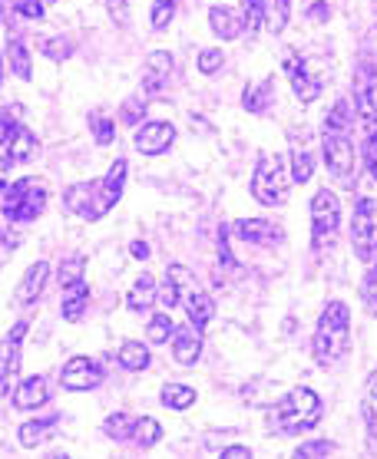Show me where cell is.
<instances>
[{"instance_id": "obj_1", "label": "cell", "mask_w": 377, "mask_h": 459, "mask_svg": "<svg viewBox=\"0 0 377 459\" xmlns=\"http://www.w3.org/2000/svg\"><path fill=\"white\" fill-rule=\"evenodd\" d=\"M123 186H126V159H116L103 178L80 182V186L66 188L63 205H66V212H74L76 219L100 221L116 202L123 199Z\"/></svg>"}, {"instance_id": "obj_2", "label": "cell", "mask_w": 377, "mask_h": 459, "mask_svg": "<svg viewBox=\"0 0 377 459\" xmlns=\"http://www.w3.org/2000/svg\"><path fill=\"white\" fill-rule=\"evenodd\" d=\"M347 347H351V311L345 301H331L314 327V360L321 367H331L347 354Z\"/></svg>"}, {"instance_id": "obj_3", "label": "cell", "mask_w": 377, "mask_h": 459, "mask_svg": "<svg viewBox=\"0 0 377 459\" xmlns=\"http://www.w3.org/2000/svg\"><path fill=\"white\" fill-rule=\"evenodd\" d=\"M325 417V407H321V397L308 390V386H294L288 397H282L268 413V423H272L275 433L282 437H294V433H304V429H314Z\"/></svg>"}, {"instance_id": "obj_4", "label": "cell", "mask_w": 377, "mask_h": 459, "mask_svg": "<svg viewBox=\"0 0 377 459\" xmlns=\"http://www.w3.org/2000/svg\"><path fill=\"white\" fill-rule=\"evenodd\" d=\"M288 159L282 152L275 156H262V162L255 166V176H251V195L262 205H282L288 199V186H292V176H288Z\"/></svg>"}, {"instance_id": "obj_5", "label": "cell", "mask_w": 377, "mask_h": 459, "mask_svg": "<svg viewBox=\"0 0 377 459\" xmlns=\"http://www.w3.org/2000/svg\"><path fill=\"white\" fill-rule=\"evenodd\" d=\"M47 209V188L37 178H21L4 192V215L11 221H33Z\"/></svg>"}, {"instance_id": "obj_6", "label": "cell", "mask_w": 377, "mask_h": 459, "mask_svg": "<svg viewBox=\"0 0 377 459\" xmlns=\"http://www.w3.org/2000/svg\"><path fill=\"white\" fill-rule=\"evenodd\" d=\"M351 248L357 261H374L377 255V195H361L351 219Z\"/></svg>"}, {"instance_id": "obj_7", "label": "cell", "mask_w": 377, "mask_h": 459, "mask_svg": "<svg viewBox=\"0 0 377 459\" xmlns=\"http://www.w3.org/2000/svg\"><path fill=\"white\" fill-rule=\"evenodd\" d=\"M169 274H172V281L179 284V294H182V304H186L188 321L196 324L199 331H202V327H209L212 314H215V304H212L209 294H206L199 284L192 281L188 268H182V264H172V268H169Z\"/></svg>"}, {"instance_id": "obj_8", "label": "cell", "mask_w": 377, "mask_h": 459, "mask_svg": "<svg viewBox=\"0 0 377 459\" xmlns=\"http://www.w3.org/2000/svg\"><path fill=\"white\" fill-rule=\"evenodd\" d=\"M321 146H325L328 172L335 178H341V182H351V176H355V143H351V129H325Z\"/></svg>"}, {"instance_id": "obj_9", "label": "cell", "mask_w": 377, "mask_h": 459, "mask_svg": "<svg viewBox=\"0 0 377 459\" xmlns=\"http://www.w3.org/2000/svg\"><path fill=\"white\" fill-rule=\"evenodd\" d=\"M338 221H341V202H338L335 192H314L311 199V241L314 248H321V241L331 238L338 231Z\"/></svg>"}, {"instance_id": "obj_10", "label": "cell", "mask_w": 377, "mask_h": 459, "mask_svg": "<svg viewBox=\"0 0 377 459\" xmlns=\"http://www.w3.org/2000/svg\"><path fill=\"white\" fill-rule=\"evenodd\" d=\"M285 74H288L294 96H298L302 103H314V100L321 96V90H325L321 76H314L311 66H308V60H304V56H298L294 50L285 53Z\"/></svg>"}, {"instance_id": "obj_11", "label": "cell", "mask_w": 377, "mask_h": 459, "mask_svg": "<svg viewBox=\"0 0 377 459\" xmlns=\"http://www.w3.org/2000/svg\"><path fill=\"white\" fill-rule=\"evenodd\" d=\"M355 103H357V113L367 119V126L377 123V66L371 60L357 63V70H355Z\"/></svg>"}, {"instance_id": "obj_12", "label": "cell", "mask_w": 377, "mask_h": 459, "mask_svg": "<svg viewBox=\"0 0 377 459\" xmlns=\"http://www.w3.org/2000/svg\"><path fill=\"white\" fill-rule=\"evenodd\" d=\"M60 384L66 386V390H93V386L103 384V370H100V364L90 360V357H70L66 367H63Z\"/></svg>"}, {"instance_id": "obj_13", "label": "cell", "mask_w": 377, "mask_h": 459, "mask_svg": "<svg viewBox=\"0 0 377 459\" xmlns=\"http://www.w3.org/2000/svg\"><path fill=\"white\" fill-rule=\"evenodd\" d=\"M172 139H176V126L172 123H143L133 136V146L143 156H159L172 146Z\"/></svg>"}, {"instance_id": "obj_14", "label": "cell", "mask_w": 377, "mask_h": 459, "mask_svg": "<svg viewBox=\"0 0 377 459\" xmlns=\"http://www.w3.org/2000/svg\"><path fill=\"white\" fill-rule=\"evenodd\" d=\"M232 231L241 241H249V245H278V241H285V231L275 221H265V219H241L235 221Z\"/></svg>"}, {"instance_id": "obj_15", "label": "cell", "mask_w": 377, "mask_h": 459, "mask_svg": "<svg viewBox=\"0 0 377 459\" xmlns=\"http://www.w3.org/2000/svg\"><path fill=\"white\" fill-rule=\"evenodd\" d=\"M169 76H172V56L166 50H156L153 56L146 60V70H143V96H156L162 86L169 83Z\"/></svg>"}, {"instance_id": "obj_16", "label": "cell", "mask_w": 377, "mask_h": 459, "mask_svg": "<svg viewBox=\"0 0 377 459\" xmlns=\"http://www.w3.org/2000/svg\"><path fill=\"white\" fill-rule=\"evenodd\" d=\"M172 357H176V364H182V367L196 364L202 357V337L196 324L176 327V334H172Z\"/></svg>"}, {"instance_id": "obj_17", "label": "cell", "mask_w": 377, "mask_h": 459, "mask_svg": "<svg viewBox=\"0 0 377 459\" xmlns=\"http://www.w3.org/2000/svg\"><path fill=\"white\" fill-rule=\"evenodd\" d=\"M47 278H50V264H47V261H37V264H31V268H27V274H23L21 288H17V304H21V307H31V304L40 298Z\"/></svg>"}, {"instance_id": "obj_18", "label": "cell", "mask_w": 377, "mask_h": 459, "mask_svg": "<svg viewBox=\"0 0 377 459\" xmlns=\"http://www.w3.org/2000/svg\"><path fill=\"white\" fill-rule=\"evenodd\" d=\"M47 380L43 377H27L21 386H17V394H13V407L17 410H37L47 403Z\"/></svg>"}, {"instance_id": "obj_19", "label": "cell", "mask_w": 377, "mask_h": 459, "mask_svg": "<svg viewBox=\"0 0 377 459\" xmlns=\"http://www.w3.org/2000/svg\"><path fill=\"white\" fill-rule=\"evenodd\" d=\"M23 337H27V321L13 324L11 334L0 341V380H4V377H11L13 364H17V354H21Z\"/></svg>"}, {"instance_id": "obj_20", "label": "cell", "mask_w": 377, "mask_h": 459, "mask_svg": "<svg viewBox=\"0 0 377 459\" xmlns=\"http://www.w3.org/2000/svg\"><path fill=\"white\" fill-rule=\"evenodd\" d=\"M33 152H37V136H33L27 126H21V129L4 143V159L13 162V166H17V162H27Z\"/></svg>"}, {"instance_id": "obj_21", "label": "cell", "mask_w": 377, "mask_h": 459, "mask_svg": "<svg viewBox=\"0 0 377 459\" xmlns=\"http://www.w3.org/2000/svg\"><path fill=\"white\" fill-rule=\"evenodd\" d=\"M86 301H90V288H86L83 281H76V284H70V288H63V304H60L63 317H66L70 324H76L80 317H83Z\"/></svg>"}, {"instance_id": "obj_22", "label": "cell", "mask_w": 377, "mask_h": 459, "mask_svg": "<svg viewBox=\"0 0 377 459\" xmlns=\"http://www.w3.org/2000/svg\"><path fill=\"white\" fill-rule=\"evenodd\" d=\"M209 23H212V30L219 33L222 40H235V37L241 33V27H245V21H239V17H235L229 7H222V4L209 11Z\"/></svg>"}, {"instance_id": "obj_23", "label": "cell", "mask_w": 377, "mask_h": 459, "mask_svg": "<svg viewBox=\"0 0 377 459\" xmlns=\"http://www.w3.org/2000/svg\"><path fill=\"white\" fill-rule=\"evenodd\" d=\"M153 301H159L156 281H153L149 274H143V278L133 284V291L126 294V304H129V311H146Z\"/></svg>"}, {"instance_id": "obj_24", "label": "cell", "mask_w": 377, "mask_h": 459, "mask_svg": "<svg viewBox=\"0 0 377 459\" xmlns=\"http://www.w3.org/2000/svg\"><path fill=\"white\" fill-rule=\"evenodd\" d=\"M60 423V417H47V420H31L21 427V443L23 446H40L43 439L53 437V427Z\"/></svg>"}, {"instance_id": "obj_25", "label": "cell", "mask_w": 377, "mask_h": 459, "mask_svg": "<svg viewBox=\"0 0 377 459\" xmlns=\"http://www.w3.org/2000/svg\"><path fill=\"white\" fill-rule=\"evenodd\" d=\"M116 357H119V364H123L126 370H146L149 367V351L143 344H136V341H126V344L116 351Z\"/></svg>"}, {"instance_id": "obj_26", "label": "cell", "mask_w": 377, "mask_h": 459, "mask_svg": "<svg viewBox=\"0 0 377 459\" xmlns=\"http://www.w3.org/2000/svg\"><path fill=\"white\" fill-rule=\"evenodd\" d=\"M268 103H272V80H265V83H259V86H249L245 96H241V106H245L249 113H265Z\"/></svg>"}, {"instance_id": "obj_27", "label": "cell", "mask_w": 377, "mask_h": 459, "mask_svg": "<svg viewBox=\"0 0 377 459\" xmlns=\"http://www.w3.org/2000/svg\"><path fill=\"white\" fill-rule=\"evenodd\" d=\"M162 403L172 410H186L196 403V390L186 384H166L162 386Z\"/></svg>"}, {"instance_id": "obj_28", "label": "cell", "mask_w": 377, "mask_h": 459, "mask_svg": "<svg viewBox=\"0 0 377 459\" xmlns=\"http://www.w3.org/2000/svg\"><path fill=\"white\" fill-rule=\"evenodd\" d=\"M133 439H136L143 449L156 446L159 439H162V427H159L153 417H143V420H136V427H133Z\"/></svg>"}, {"instance_id": "obj_29", "label": "cell", "mask_w": 377, "mask_h": 459, "mask_svg": "<svg viewBox=\"0 0 377 459\" xmlns=\"http://www.w3.org/2000/svg\"><path fill=\"white\" fill-rule=\"evenodd\" d=\"M172 334H176V324H172V317H169V314H156V317H149L146 337L153 341V344H166Z\"/></svg>"}, {"instance_id": "obj_30", "label": "cell", "mask_w": 377, "mask_h": 459, "mask_svg": "<svg viewBox=\"0 0 377 459\" xmlns=\"http://www.w3.org/2000/svg\"><path fill=\"white\" fill-rule=\"evenodd\" d=\"M7 56H11V70L21 80H31V53H27V47H23L21 40H11L7 43Z\"/></svg>"}, {"instance_id": "obj_31", "label": "cell", "mask_w": 377, "mask_h": 459, "mask_svg": "<svg viewBox=\"0 0 377 459\" xmlns=\"http://www.w3.org/2000/svg\"><path fill=\"white\" fill-rule=\"evenodd\" d=\"M90 129H93V139L100 143V146H110V143H113L116 123L103 113V109H96V113H90Z\"/></svg>"}, {"instance_id": "obj_32", "label": "cell", "mask_w": 377, "mask_h": 459, "mask_svg": "<svg viewBox=\"0 0 377 459\" xmlns=\"http://www.w3.org/2000/svg\"><path fill=\"white\" fill-rule=\"evenodd\" d=\"M21 113H23L21 103L4 106V109H0V146H4V143H7V139L21 129Z\"/></svg>"}, {"instance_id": "obj_33", "label": "cell", "mask_w": 377, "mask_h": 459, "mask_svg": "<svg viewBox=\"0 0 377 459\" xmlns=\"http://www.w3.org/2000/svg\"><path fill=\"white\" fill-rule=\"evenodd\" d=\"M133 427H136V420H133V417H126V413H116V417H110V420H106V423H103L106 437L116 439V443H123V439L133 437Z\"/></svg>"}, {"instance_id": "obj_34", "label": "cell", "mask_w": 377, "mask_h": 459, "mask_svg": "<svg viewBox=\"0 0 377 459\" xmlns=\"http://www.w3.org/2000/svg\"><path fill=\"white\" fill-rule=\"evenodd\" d=\"M288 7H292V0H268L265 4V21H268L272 33H278L288 23Z\"/></svg>"}, {"instance_id": "obj_35", "label": "cell", "mask_w": 377, "mask_h": 459, "mask_svg": "<svg viewBox=\"0 0 377 459\" xmlns=\"http://www.w3.org/2000/svg\"><path fill=\"white\" fill-rule=\"evenodd\" d=\"M83 268H86V261L80 258V255H74V258L63 261L60 272H57V278H60V288H70V284L83 281Z\"/></svg>"}, {"instance_id": "obj_36", "label": "cell", "mask_w": 377, "mask_h": 459, "mask_svg": "<svg viewBox=\"0 0 377 459\" xmlns=\"http://www.w3.org/2000/svg\"><path fill=\"white\" fill-rule=\"evenodd\" d=\"M351 123H355V109H351V103H347V100H338L335 109H331L325 119V129H351Z\"/></svg>"}, {"instance_id": "obj_37", "label": "cell", "mask_w": 377, "mask_h": 459, "mask_svg": "<svg viewBox=\"0 0 377 459\" xmlns=\"http://www.w3.org/2000/svg\"><path fill=\"white\" fill-rule=\"evenodd\" d=\"M314 172V159L308 149H294L292 152V178L294 182H308Z\"/></svg>"}, {"instance_id": "obj_38", "label": "cell", "mask_w": 377, "mask_h": 459, "mask_svg": "<svg viewBox=\"0 0 377 459\" xmlns=\"http://www.w3.org/2000/svg\"><path fill=\"white\" fill-rule=\"evenodd\" d=\"M40 53L47 60H66L74 53V43L63 40V33L60 37H47V40H40Z\"/></svg>"}, {"instance_id": "obj_39", "label": "cell", "mask_w": 377, "mask_h": 459, "mask_svg": "<svg viewBox=\"0 0 377 459\" xmlns=\"http://www.w3.org/2000/svg\"><path fill=\"white\" fill-rule=\"evenodd\" d=\"M361 301H364L367 314H377V261L371 264V272L364 274V281H361Z\"/></svg>"}, {"instance_id": "obj_40", "label": "cell", "mask_w": 377, "mask_h": 459, "mask_svg": "<svg viewBox=\"0 0 377 459\" xmlns=\"http://www.w3.org/2000/svg\"><path fill=\"white\" fill-rule=\"evenodd\" d=\"M176 7H179V0H156V4H153V27H156V30H166L169 23H172V17H176Z\"/></svg>"}, {"instance_id": "obj_41", "label": "cell", "mask_w": 377, "mask_h": 459, "mask_svg": "<svg viewBox=\"0 0 377 459\" xmlns=\"http://www.w3.org/2000/svg\"><path fill=\"white\" fill-rule=\"evenodd\" d=\"M143 113H146V96L136 93L123 103V116H119V119H123L126 126H136L139 119H143Z\"/></svg>"}, {"instance_id": "obj_42", "label": "cell", "mask_w": 377, "mask_h": 459, "mask_svg": "<svg viewBox=\"0 0 377 459\" xmlns=\"http://www.w3.org/2000/svg\"><path fill=\"white\" fill-rule=\"evenodd\" d=\"M364 162L367 172L377 178V123L367 126V143H364Z\"/></svg>"}, {"instance_id": "obj_43", "label": "cell", "mask_w": 377, "mask_h": 459, "mask_svg": "<svg viewBox=\"0 0 377 459\" xmlns=\"http://www.w3.org/2000/svg\"><path fill=\"white\" fill-rule=\"evenodd\" d=\"M328 453H335V443H328V439H314V443H302V446L294 449V456H328Z\"/></svg>"}, {"instance_id": "obj_44", "label": "cell", "mask_w": 377, "mask_h": 459, "mask_svg": "<svg viewBox=\"0 0 377 459\" xmlns=\"http://www.w3.org/2000/svg\"><path fill=\"white\" fill-rule=\"evenodd\" d=\"M262 17H265V4L262 0H245V27H249V33H255L259 30V23H262Z\"/></svg>"}, {"instance_id": "obj_45", "label": "cell", "mask_w": 377, "mask_h": 459, "mask_svg": "<svg viewBox=\"0 0 377 459\" xmlns=\"http://www.w3.org/2000/svg\"><path fill=\"white\" fill-rule=\"evenodd\" d=\"M222 63H225V56H222V50H202L199 56V70L202 74H215Z\"/></svg>"}, {"instance_id": "obj_46", "label": "cell", "mask_w": 377, "mask_h": 459, "mask_svg": "<svg viewBox=\"0 0 377 459\" xmlns=\"http://www.w3.org/2000/svg\"><path fill=\"white\" fill-rule=\"evenodd\" d=\"M176 301H179V284L172 281V274L166 272V281H162V288H159V304H166V307H172Z\"/></svg>"}, {"instance_id": "obj_47", "label": "cell", "mask_w": 377, "mask_h": 459, "mask_svg": "<svg viewBox=\"0 0 377 459\" xmlns=\"http://www.w3.org/2000/svg\"><path fill=\"white\" fill-rule=\"evenodd\" d=\"M364 420H367V433L377 446V397H364Z\"/></svg>"}, {"instance_id": "obj_48", "label": "cell", "mask_w": 377, "mask_h": 459, "mask_svg": "<svg viewBox=\"0 0 377 459\" xmlns=\"http://www.w3.org/2000/svg\"><path fill=\"white\" fill-rule=\"evenodd\" d=\"M17 11H21V17L40 21V17H43V0H21V4H17Z\"/></svg>"}, {"instance_id": "obj_49", "label": "cell", "mask_w": 377, "mask_h": 459, "mask_svg": "<svg viewBox=\"0 0 377 459\" xmlns=\"http://www.w3.org/2000/svg\"><path fill=\"white\" fill-rule=\"evenodd\" d=\"M110 13L116 23H126V0H110Z\"/></svg>"}, {"instance_id": "obj_50", "label": "cell", "mask_w": 377, "mask_h": 459, "mask_svg": "<svg viewBox=\"0 0 377 459\" xmlns=\"http://www.w3.org/2000/svg\"><path fill=\"white\" fill-rule=\"evenodd\" d=\"M222 456L225 459H249L251 449L249 446H229V449H222Z\"/></svg>"}, {"instance_id": "obj_51", "label": "cell", "mask_w": 377, "mask_h": 459, "mask_svg": "<svg viewBox=\"0 0 377 459\" xmlns=\"http://www.w3.org/2000/svg\"><path fill=\"white\" fill-rule=\"evenodd\" d=\"M7 169H11V162L0 156V192H7Z\"/></svg>"}, {"instance_id": "obj_52", "label": "cell", "mask_w": 377, "mask_h": 459, "mask_svg": "<svg viewBox=\"0 0 377 459\" xmlns=\"http://www.w3.org/2000/svg\"><path fill=\"white\" fill-rule=\"evenodd\" d=\"M133 255H136V258H149V245H146V241H133Z\"/></svg>"}, {"instance_id": "obj_53", "label": "cell", "mask_w": 377, "mask_h": 459, "mask_svg": "<svg viewBox=\"0 0 377 459\" xmlns=\"http://www.w3.org/2000/svg\"><path fill=\"white\" fill-rule=\"evenodd\" d=\"M367 397H377V367H374V374L367 377Z\"/></svg>"}, {"instance_id": "obj_54", "label": "cell", "mask_w": 377, "mask_h": 459, "mask_svg": "<svg viewBox=\"0 0 377 459\" xmlns=\"http://www.w3.org/2000/svg\"><path fill=\"white\" fill-rule=\"evenodd\" d=\"M311 17H314V21H325V17H328V11H325V4H314V11H311Z\"/></svg>"}, {"instance_id": "obj_55", "label": "cell", "mask_w": 377, "mask_h": 459, "mask_svg": "<svg viewBox=\"0 0 377 459\" xmlns=\"http://www.w3.org/2000/svg\"><path fill=\"white\" fill-rule=\"evenodd\" d=\"M0 83H4V60H0Z\"/></svg>"}, {"instance_id": "obj_56", "label": "cell", "mask_w": 377, "mask_h": 459, "mask_svg": "<svg viewBox=\"0 0 377 459\" xmlns=\"http://www.w3.org/2000/svg\"><path fill=\"white\" fill-rule=\"evenodd\" d=\"M43 4H50V0H43Z\"/></svg>"}]
</instances>
